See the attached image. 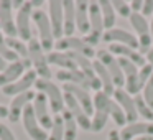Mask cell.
I'll return each mask as SVG.
<instances>
[{
	"label": "cell",
	"instance_id": "52a82bcc",
	"mask_svg": "<svg viewBox=\"0 0 153 140\" xmlns=\"http://www.w3.org/2000/svg\"><path fill=\"white\" fill-rule=\"evenodd\" d=\"M96 58L107 69V73L110 74V77H112V81H114V86L115 87H125V76H123L122 66H120V63H119V58L114 56L109 50L96 51Z\"/></svg>",
	"mask_w": 153,
	"mask_h": 140
},
{
	"label": "cell",
	"instance_id": "7402d4cb",
	"mask_svg": "<svg viewBox=\"0 0 153 140\" xmlns=\"http://www.w3.org/2000/svg\"><path fill=\"white\" fill-rule=\"evenodd\" d=\"M120 132V139L122 140H133L137 137H153V122H133V124H127L125 127L119 130Z\"/></svg>",
	"mask_w": 153,
	"mask_h": 140
},
{
	"label": "cell",
	"instance_id": "9a60e30c",
	"mask_svg": "<svg viewBox=\"0 0 153 140\" xmlns=\"http://www.w3.org/2000/svg\"><path fill=\"white\" fill-rule=\"evenodd\" d=\"M102 41L109 45H125L128 48H133V50H138V40L137 36L128 30H123V28H112V30H105L104 31Z\"/></svg>",
	"mask_w": 153,
	"mask_h": 140
},
{
	"label": "cell",
	"instance_id": "7a4b0ae2",
	"mask_svg": "<svg viewBox=\"0 0 153 140\" xmlns=\"http://www.w3.org/2000/svg\"><path fill=\"white\" fill-rule=\"evenodd\" d=\"M92 101H94V110L96 109L104 110L109 117H112V120L115 122L117 127H125L127 125L125 114H123V110L120 109V106L115 102V99H114L112 96H107L104 91H97L92 96Z\"/></svg>",
	"mask_w": 153,
	"mask_h": 140
},
{
	"label": "cell",
	"instance_id": "1f68e13d",
	"mask_svg": "<svg viewBox=\"0 0 153 140\" xmlns=\"http://www.w3.org/2000/svg\"><path fill=\"white\" fill-rule=\"evenodd\" d=\"M107 120H109V115H107L104 110H99L96 109L92 114V117H91V132H100V130L105 127Z\"/></svg>",
	"mask_w": 153,
	"mask_h": 140
},
{
	"label": "cell",
	"instance_id": "836d02e7",
	"mask_svg": "<svg viewBox=\"0 0 153 140\" xmlns=\"http://www.w3.org/2000/svg\"><path fill=\"white\" fill-rule=\"evenodd\" d=\"M112 7H114V10H115V13H119L120 17H123V18H130V15L133 13L132 8H130V4L128 2H123V0H114Z\"/></svg>",
	"mask_w": 153,
	"mask_h": 140
},
{
	"label": "cell",
	"instance_id": "f1b7e54d",
	"mask_svg": "<svg viewBox=\"0 0 153 140\" xmlns=\"http://www.w3.org/2000/svg\"><path fill=\"white\" fill-rule=\"evenodd\" d=\"M135 97V106H137V114L142 117L145 122H153V109L145 102L142 94H137Z\"/></svg>",
	"mask_w": 153,
	"mask_h": 140
},
{
	"label": "cell",
	"instance_id": "4316f807",
	"mask_svg": "<svg viewBox=\"0 0 153 140\" xmlns=\"http://www.w3.org/2000/svg\"><path fill=\"white\" fill-rule=\"evenodd\" d=\"M99 7H100V13H102V20H104V28H105V30L115 28L114 25H115L117 13L112 7V2H109V0H100Z\"/></svg>",
	"mask_w": 153,
	"mask_h": 140
},
{
	"label": "cell",
	"instance_id": "74e56055",
	"mask_svg": "<svg viewBox=\"0 0 153 140\" xmlns=\"http://www.w3.org/2000/svg\"><path fill=\"white\" fill-rule=\"evenodd\" d=\"M140 13L143 15V17H153V0H145L143 2V8Z\"/></svg>",
	"mask_w": 153,
	"mask_h": 140
},
{
	"label": "cell",
	"instance_id": "d4e9b609",
	"mask_svg": "<svg viewBox=\"0 0 153 140\" xmlns=\"http://www.w3.org/2000/svg\"><path fill=\"white\" fill-rule=\"evenodd\" d=\"M63 10H64V36H74V31H76V2L64 0Z\"/></svg>",
	"mask_w": 153,
	"mask_h": 140
},
{
	"label": "cell",
	"instance_id": "9c48e42d",
	"mask_svg": "<svg viewBox=\"0 0 153 140\" xmlns=\"http://www.w3.org/2000/svg\"><path fill=\"white\" fill-rule=\"evenodd\" d=\"M56 79L61 81L63 84H74V86H79V87H84V89H92V91H102V87H100V83L99 79H91V77H87L86 74L82 73V71L76 69V71H63L59 69L56 74Z\"/></svg>",
	"mask_w": 153,
	"mask_h": 140
},
{
	"label": "cell",
	"instance_id": "60d3db41",
	"mask_svg": "<svg viewBox=\"0 0 153 140\" xmlns=\"http://www.w3.org/2000/svg\"><path fill=\"white\" fill-rule=\"evenodd\" d=\"M30 4H31V8H33V10H41V7L45 5V2L43 0H31Z\"/></svg>",
	"mask_w": 153,
	"mask_h": 140
},
{
	"label": "cell",
	"instance_id": "6da1fadb",
	"mask_svg": "<svg viewBox=\"0 0 153 140\" xmlns=\"http://www.w3.org/2000/svg\"><path fill=\"white\" fill-rule=\"evenodd\" d=\"M28 60H30L31 66H33V71L38 74V79H51L53 77L45 50L41 46L40 40L35 36L28 41Z\"/></svg>",
	"mask_w": 153,
	"mask_h": 140
},
{
	"label": "cell",
	"instance_id": "f546056e",
	"mask_svg": "<svg viewBox=\"0 0 153 140\" xmlns=\"http://www.w3.org/2000/svg\"><path fill=\"white\" fill-rule=\"evenodd\" d=\"M5 40H7L8 48H10L20 60H28V45L25 43V41H22L20 38H7V36H5Z\"/></svg>",
	"mask_w": 153,
	"mask_h": 140
},
{
	"label": "cell",
	"instance_id": "3957f363",
	"mask_svg": "<svg viewBox=\"0 0 153 140\" xmlns=\"http://www.w3.org/2000/svg\"><path fill=\"white\" fill-rule=\"evenodd\" d=\"M35 87L38 89V92L45 94L50 104V109L53 114L59 115L66 106H64V92L61 91V87L58 84H54L51 79H38L35 83Z\"/></svg>",
	"mask_w": 153,
	"mask_h": 140
},
{
	"label": "cell",
	"instance_id": "30bf717a",
	"mask_svg": "<svg viewBox=\"0 0 153 140\" xmlns=\"http://www.w3.org/2000/svg\"><path fill=\"white\" fill-rule=\"evenodd\" d=\"M22 122H23V129L28 133L31 140H48V132L40 125L36 115H35L33 106H27L22 114Z\"/></svg>",
	"mask_w": 153,
	"mask_h": 140
},
{
	"label": "cell",
	"instance_id": "f35d334b",
	"mask_svg": "<svg viewBox=\"0 0 153 140\" xmlns=\"http://www.w3.org/2000/svg\"><path fill=\"white\" fill-rule=\"evenodd\" d=\"M130 8H132L133 13H140L143 8V2L142 0H133V2H130Z\"/></svg>",
	"mask_w": 153,
	"mask_h": 140
},
{
	"label": "cell",
	"instance_id": "8fae6325",
	"mask_svg": "<svg viewBox=\"0 0 153 140\" xmlns=\"http://www.w3.org/2000/svg\"><path fill=\"white\" fill-rule=\"evenodd\" d=\"M31 15H33V8H31L30 2H25L23 7L17 12L15 27H17V35L22 41H30L33 38V33H31Z\"/></svg>",
	"mask_w": 153,
	"mask_h": 140
},
{
	"label": "cell",
	"instance_id": "2e32d148",
	"mask_svg": "<svg viewBox=\"0 0 153 140\" xmlns=\"http://www.w3.org/2000/svg\"><path fill=\"white\" fill-rule=\"evenodd\" d=\"M31 106H33L35 115H36L40 125L43 127L46 132L51 130V127H53V115H51V109H50V104H48L46 96L41 94V92H38L36 96H35Z\"/></svg>",
	"mask_w": 153,
	"mask_h": 140
},
{
	"label": "cell",
	"instance_id": "ab89813d",
	"mask_svg": "<svg viewBox=\"0 0 153 140\" xmlns=\"http://www.w3.org/2000/svg\"><path fill=\"white\" fill-rule=\"evenodd\" d=\"M107 140H122V139H120V132H119V130H115V129H112L109 132V135H107Z\"/></svg>",
	"mask_w": 153,
	"mask_h": 140
},
{
	"label": "cell",
	"instance_id": "5b68a950",
	"mask_svg": "<svg viewBox=\"0 0 153 140\" xmlns=\"http://www.w3.org/2000/svg\"><path fill=\"white\" fill-rule=\"evenodd\" d=\"M130 25H132L135 36L138 40V51L142 54H146L152 50V31H150V22L142 13H132L130 15Z\"/></svg>",
	"mask_w": 153,
	"mask_h": 140
},
{
	"label": "cell",
	"instance_id": "83f0119b",
	"mask_svg": "<svg viewBox=\"0 0 153 140\" xmlns=\"http://www.w3.org/2000/svg\"><path fill=\"white\" fill-rule=\"evenodd\" d=\"M61 117H63V122H64V140H76L79 125H77V122L74 120V117L71 115V112L66 109L61 112Z\"/></svg>",
	"mask_w": 153,
	"mask_h": 140
},
{
	"label": "cell",
	"instance_id": "e0dca14e",
	"mask_svg": "<svg viewBox=\"0 0 153 140\" xmlns=\"http://www.w3.org/2000/svg\"><path fill=\"white\" fill-rule=\"evenodd\" d=\"M0 31L7 38L18 36L13 20V7L10 0H0Z\"/></svg>",
	"mask_w": 153,
	"mask_h": 140
},
{
	"label": "cell",
	"instance_id": "8d00e7d4",
	"mask_svg": "<svg viewBox=\"0 0 153 140\" xmlns=\"http://www.w3.org/2000/svg\"><path fill=\"white\" fill-rule=\"evenodd\" d=\"M0 140H17L12 129L5 124H0Z\"/></svg>",
	"mask_w": 153,
	"mask_h": 140
},
{
	"label": "cell",
	"instance_id": "ffe728a7",
	"mask_svg": "<svg viewBox=\"0 0 153 140\" xmlns=\"http://www.w3.org/2000/svg\"><path fill=\"white\" fill-rule=\"evenodd\" d=\"M63 92H68L77 101V102L82 106V109L86 110V114L89 117H92L94 114V101L91 96L89 89H84V87L74 86V84H63Z\"/></svg>",
	"mask_w": 153,
	"mask_h": 140
},
{
	"label": "cell",
	"instance_id": "603a6c76",
	"mask_svg": "<svg viewBox=\"0 0 153 140\" xmlns=\"http://www.w3.org/2000/svg\"><path fill=\"white\" fill-rule=\"evenodd\" d=\"M109 51L117 58H123V60L132 61V63L135 64V66H138V68H143L146 64L145 54H142L138 50H133V48L125 46V45H117V43L109 45Z\"/></svg>",
	"mask_w": 153,
	"mask_h": 140
},
{
	"label": "cell",
	"instance_id": "ee69618b",
	"mask_svg": "<svg viewBox=\"0 0 153 140\" xmlns=\"http://www.w3.org/2000/svg\"><path fill=\"white\" fill-rule=\"evenodd\" d=\"M5 68H7V61H5L4 58H0V73H2Z\"/></svg>",
	"mask_w": 153,
	"mask_h": 140
},
{
	"label": "cell",
	"instance_id": "b9f144b4",
	"mask_svg": "<svg viewBox=\"0 0 153 140\" xmlns=\"http://www.w3.org/2000/svg\"><path fill=\"white\" fill-rule=\"evenodd\" d=\"M0 119H8V107L0 104Z\"/></svg>",
	"mask_w": 153,
	"mask_h": 140
},
{
	"label": "cell",
	"instance_id": "484cf974",
	"mask_svg": "<svg viewBox=\"0 0 153 140\" xmlns=\"http://www.w3.org/2000/svg\"><path fill=\"white\" fill-rule=\"evenodd\" d=\"M46 60L50 63V66H58L63 71H76L77 66L73 60L69 58L68 53H63V51H51V53L46 54Z\"/></svg>",
	"mask_w": 153,
	"mask_h": 140
},
{
	"label": "cell",
	"instance_id": "f6af8a7d",
	"mask_svg": "<svg viewBox=\"0 0 153 140\" xmlns=\"http://www.w3.org/2000/svg\"><path fill=\"white\" fill-rule=\"evenodd\" d=\"M133 140H153V137L145 135V137H137V139H133Z\"/></svg>",
	"mask_w": 153,
	"mask_h": 140
},
{
	"label": "cell",
	"instance_id": "7bdbcfd3",
	"mask_svg": "<svg viewBox=\"0 0 153 140\" xmlns=\"http://www.w3.org/2000/svg\"><path fill=\"white\" fill-rule=\"evenodd\" d=\"M145 58H146V63H148L150 66L153 68V48H152V50H150L148 53L145 54Z\"/></svg>",
	"mask_w": 153,
	"mask_h": 140
},
{
	"label": "cell",
	"instance_id": "bcb514c9",
	"mask_svg": "<svg viewBox=\"0 0 153 140\" xmlns=\"http://www.w3.org/2000/svg\"><path fill=\"white\" fill-rule=\"evenodd\" d=\"M150 31H152V46H153V17H152V22H150Z\"/></svg>",
	"mask_w": 153,
	"mask_h": 140
},
{
	"label": "cell",
	"instance_id": "e575fe53",
	"mask_svg": "<svg viewBox=\"0 0 153 140\" xmlns=\"http://www.w3.org/2000/svg\"><path fill=\"white\" fill-rule=\"evenodd\" d=\"M152 74H153V68L150 66L148 63L138 69V91H143V87H145V84L148 83V79L152 77Z\"/></svg>",
	"mask_w": 153,
	"mask_h": 140
},
{
	"label": "cell",
	"instance_id": "d590c367",
	"mask_svg": "<svg viewBox=\"0 0 153 140\" xmlns=\"http://www.w3.org/2000/svg\"><path fill=\"white\" fill-rule=\"evenodd\" d=\"M142 96H143V99H145V102L153 109V74H152V77L148 79V83L145 84V87H143Z\"/></svg>",
	"mask_w": 153,
	"mask_h": 140
},
{
	"label": "cell",
	"instance_id": "4dcf8cb0",
	"mask_svg": "<svg viewBox=\"0 0 153 140\" xmlns=\"http://www.w3.org/2000/svg\"><path fill=\"white\" fill-rule=\"evenodd\" d=\"M48 140H64V122L61 114L53 117V127L48 133Z\"/></svg>",
	"mask_w": 153,
	"mask_h": 140
},
{
	"label": "cell",
	"instance_id": "cb8c5ba5",
	"mask_svg": "<svg viewBox=\"0 0 153 140\" xmlns=\"http://www.w3.org/2000/svg\"><path fill=\"white\" fill-rule=\"evenodd\" d=\"M76 30L81 35L86 36L91 30L89 23V2L86 0H79L76 2Z\"/></svg>",
	"mask_w": 153,
	"mask_h": 140
},
{
	"label": "cell",
	"instance_id": "4fadbf2b",
	"mask_svg": "<svg viewBox=\"0 0 153 140\" xmlns=\"http://www.w3.org/2000/svg\"><path fill=\"white\" fill-rule=\"evenodd\" d=\"M48 17L51 22L54 40H61L64 36V10L63 2L59 0H51L48 2Z\"/></svg>",
	"mask_w": 153,
	"mask_h": 140
},
{
	"label": "cell",
	"instance_id": "7c38bea8",
	"mask_svg": "<svg viewBox=\"0 0 153 140\" xmlns=\"http://www.w3.org/2000/svg\"><path fill=\"white\" fill-rule=\"evenodd\" d=\"M30 69H31L30 60H17L13 63L7 64V68L0 73V87H5L8 84L15 83V81H18Z\"/></svg>",
	"mask_w": 153,
	"mask_h": 140
},
{
	"label": "cell",
	"instance_id": "ba28073f",
	"mask_svg": "<svg viewBox=\"0 0 153 140\" xmlns=\"http://www.w3.org/2000/svg\"><path fill=\"white\" fill-rule=\"evenodd\" d=\"M54 48L56 51H63V53H79L89 60L96 56V50L89 46L82 36H63L61 40H56Z\"/></svg>",
	"mask_w": 153,
	"mask_h": 140
},
{
	"label": "cell",
	"instance_id": "d6a6232c",
	"mask_svg": "<svg viewBox=\"0 0 153 140\" xmlns=\"http://www.w3.org/2000/svg\"><path fill=\"white\" fill-rule=\"evenodd\" d=\"M0 58H4L5 61H10V63H13V61L20 60V58L17 56V54L13 53V51L8 48L7 45V40H5V35L0 31Z\"/></svg>",
	"mask_w": 153,
	"mask_h": 140
},
{
	"label": "cell",
	"instance_id": "44dd1931",
	"mask_svg": "<svg viewBox=\"0 0 153 140\" xmlns=\"http://www.w3.org/2000/svg\"><path fill=\"white\" fill-rule=\"evenodd\" d=\"M119 63L122 66L123 76H125V87L123 89L128 94H132V96L140 94V91H138V69L140 68L135 66L132 61L123 60V58H119Z\"/></svg>",
	"mask_w": 153,
	"mask_h": 140
},
{
	"label": "cell",
	"instance_id": "5bb4252c",
	"mask_svg": "<svg viewBox=\"0 0 153 140\" xmlns=\"http://www.w3.org/2000/svg\"><path fill=\"white\" fill-rule=\"evenodd\" d=\"M114 99L120 106V109L125 114L127 124H133L138 120V114H137V106H135V97L128 94L123 87H117L114 92Z\"/></svg>",
	"mask_w": 153,
	"mask_h": 140
},
{
	"label": "cell",
	"instance_id": "ac0fdd59",
	"mask_svg": "<svg viewBox=\"0 0 153 140\" xmlns=\"http://www.w3.org/2000/svg\"><path fill=\"white\" fill-rule=\"evenodd\" d=\"M36 81H38V74L35 73L33 69H30V71H27L18 81H15V83L8 84V86L2 87V92H4L5 96L15 97V96H18V94H23V92H27V91H31V87L35 86Z\"/></svg>",
	"mask_w": 153,
	"mask_h": 140
},
{
	"label": "cell",
	"instance_id": "8992f818",
	"mask_svg": "<svg viewBox=\"0 0 153 140\" xmlns=\"http://www.w3.org/2000/svg\"><path fill=\"white\" fill-rule=\"evenodd\" d=\"M89 23H91V30H89V33L82 38L89 46L94 48V46L99 45V41L102 40V36H104V31H105L99 2H89Z\"/></svg>",
	"mask_w": 153,
	"mask_h": 140
},
{
	"label": "cell",
	"instance_id": "d6986e66",
	"mask_svg": "<svg viewBox=\"0 0 153 140\" xmlns=\"http://www.w3.org/2000/svg\"><path fill=\"white\" fill-rule=\"evenodd\" d=\"M35 96H36V92H33V91H27V92H23V94L15 96L10 102V107H8V120L13 122V124L18 122V120L22 119V114H23L25 107L33 102Z\"/></svg>",
	"mask_w": 153,
	"mask_h": 140
},
{
	"label": "cell",
	"instance_id": "277c9868",
	"mask_svg": "<svg viewBox=\"0 0 153 140\" xmlns=\"http://www.w3.org/2000/svg\"><path fill=\"white\" fill-rule=\"evenodd\" d=\"M31 22L38 28V40H40L43 50L51 53L54 48V36H53V28H51V22L48 13L45 10H33Z\"/></svg>",
	"mask_w": 153,
	"mask_h": 140
}]
</instances>
